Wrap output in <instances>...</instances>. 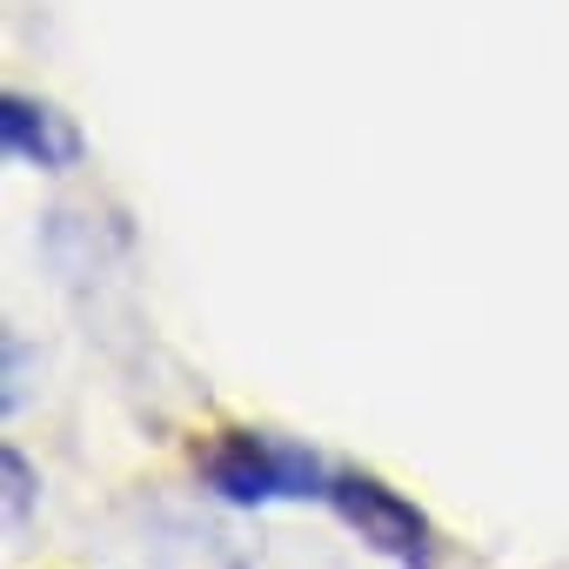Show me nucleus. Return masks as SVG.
Returning <instances> with one entry per match:
<instances>
[{
	"instance_id": "obj_3",
	"label": "nucleus",
	"mask_w": 569,
	"mask_h": 569,
	"mask_svg": "<svg viewBox=\"0 0 569 569\" xmlns=\"http://www.w3.org/2000/svg\"><path fill=\"white\" fill-rule=\"evenodd\" d=\"M0 141H8L14 161H34V168H74V154H81V134L68 128V114L41 108L28 94L0 101Z\"/></svg>"
},
{
	"instance_id": "obj_1",
	"label": "nucleus",
	"mask_w": 569,
	"mask_h": 569,
	"mask_svg": "<svg viewBox=\"0 0 569 569\" xmlns=\"http://www.w3.org/2000/svg\"><path fill=\"white\" fill-rule=\"evenodd\" d=\"M194 476L208 496L234 509H268V502H322L336 469L316 449L281 442L268 429H214L194 442Z\"/></svg>"
},
{
	"instance_id": "obj_4",
	"label": "nucleus",
	"mask_w": 569,
	"mask_h": 569,
	"mask_svg": "<svg viewBox=\"0 0 569 569\" xmlns=\"http://www.w3.org/2000/svg\"><path fill=\"white\" fill-rule=\"evenodd\" d=\"M0 469H8V522H21V516H28V502H34V469H28V456H21V449L0 456Z\"/></svg>"
},
{
	"instance_id": "obj_2",
	"label": "nucleus",
	"mask_w": 569,
	"mask_h": 569,
	"mask_svg": "<svg viewBox=\"0 0 569 569\" xmlns=\"http://www.w3.org/2000/svg\"><path fill=\"white\" fill-rule=\"evenodd\" d=\"M322 502H329L382 562H396V569H436V562H442L436 522H429L402 489H389L382 476H369V469H336Z\"/></svg>"
}]
</instances>
